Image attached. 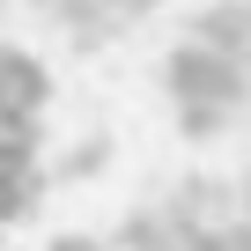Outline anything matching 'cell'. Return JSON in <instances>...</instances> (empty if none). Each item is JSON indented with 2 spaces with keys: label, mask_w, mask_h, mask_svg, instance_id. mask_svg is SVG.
I'll return each instance as SVG.
<instances>
[{
  "label": "cell",
  "mask_w": 251,
  "mask_h": 251,
  "mask_svg": "<svg viewBox=\"0 0 251 251\" xmlns=\"http://www.w3.org/2000/svg\"><path fill=\"white\" fill-rule=\"evenodd\" d=\"M163 89L177 103H251V67L207 37H185L170 59H163Z\"/></svg>",
  "instance_id": "6da1fadb"
},
{
  "label": "cell",
  "mask_w": 251,
  "mask_h": 251,
  "mask_svg": "<svg viewBox=\"0 0 251 251\" xmlns=\"http://www.w3.org/2000/svg\"><path fill=\"white\" fill-rule=\"evenodd\" d=\"M0 96H15V103H52V74H45V59L37 52H23V45H0Z\"/></svg>",
  "instance_id": "7a4b0ae2"
},
{
  "label": "cell",
  "mask_w": 251,
  "mask_h": 251,
  "mask_svg": "<svg viewBox=\"0 0 251 251\" xmlns=\"http://www.w3.org/2000/svg\"><path fill=\"white\" fill-rule=\"evenodd\" d=\"M192 37H207V45H222V52H251V0H214V8H200V23H192Z\"/></svg>",
  "instance_id": "3957f363"
},
{
  "label": "cell",
  "mask_w": 251,
  "mask_h": 251,
  "mask_svg": "<svg viewBox=\"0 0 251 251\" xmlns=\"http://www.w3.org/2000/svg\"><path fill=\"white\" fill-rule=\"evenodd\" d=\"M45 200V170H8L0 163V222H23Z\"/></svg>",
  "instance_id": "277c9868"
},
{
  "label": "cell",
  "mask_w": 251,
  "mask_h": 251,
  "mask_svg": "<svg viewBox=\"0 0 251 251\" xmlns=\"http://www.w3.org/2000/svg\"><path fill=\"white\" fill-rule=\"evenodd\" d=\"M229 118H236V103H177V133L192 148H207V141L229 133Z\"/></svg>",
  "instance_id": "5b68a950"
},
{
  "label": "cell",
  "mask_w": 251,
  "mask_h": 251,
  "mask_svg": "<svg viewBox=\"0 0 251 251\" xmlns=\"http://www.w3.org/2000/svg\"><path fill=\"white\" fill-rule=\"evenodd\" d=\"M103 163H111V141H103V133H89V141H74V148L59 155V177H96Z\"/></svg>",
  "instance_id": "8992f818"
},
{
  "label": "cell",
  "mask_w": 251,
  "mask_h": 251,
  "mask_svg": "<svg viewBox=\"0 0 251 251\" xmlns=\"http://www.w3.org/2000/svg\"><path fill=\"white\" fill-rule=\"evenodd\" d=\"M222 236H229V251H251V214H229Z\"/></svg>",
  "instance_id": "52a82bcc"
},
{
  "label": "cell",
  "mask_w": 251,
  "mask_h": 251,
  "mask_svg": "<svg viewBox=\"0 0 251 251\" xmlns=\"http://www.w3.org/2000/svg\"><path fill=\"white\" fill-rule=\"evenodd\" d=\"M155 8H163V0H111V15H118V23H141V15H155Z\"/></svg>",
  "instance_id": "ba28073f"
},
{
  "label": "cell",
  "mask_w": 251,
  "mask_h": 251,
  "mask_svg": "<svg viewBox=\"0 0 251 251\" xmlns=\"http://www.w3.org/2000/svg\"><path fill=\"white\" fill-rule=\"evenodd\" d=\"M45 251H103V244H96V236H81V229H67V236H52Z\"/></svg>",
  "instance_id": "9c48e42d"
},
{
  "label": "cell",
  "mask_w": 251,
  "mask_h": 251,
  "mask_svg": "<svg viewBox=\"0 0 251 251\" xmlns=\"http://www.w3.org/2000/svg\"><path fill=\"white\" fill-rule=\"evenodd\" d=\"M236 214H251V177H244V185H236Z\"/></svg>",
  "instance_id": "30bf717a"
},
{
  "label": "cell",
  "mask_w": 251,
  "mask_h": 251,
  "mask_svg": "<svg viewBox=\"0 0 251 251\" xmlns=\"http://www.w3.org/2000/svg\"><path fill=\"white\" fill-rule=\"evenodd\" d=\"M244 67H251V52H244Z\"/></svg>",
  "instance_id": "8fae6325"
}]
</instances>
